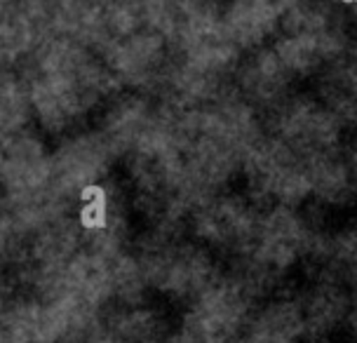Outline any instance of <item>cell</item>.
Returning a JSON list of instances; mask_svg holds the SVG:
<instances>
[{
	"label": "cell",
	"mask_w": 357,
	"mask_h": 343,
	"mask_svg": "<svg viewBox=\"0 0 357 343\" xmlns=\"http://www.w3.org/2000/svg\"><path fill=\"white\" fill-rule=\"evenodd\" d=\"M82 200H87V205L80 214V224L85 228H106V190L87 186L82 190Z\"/></svg>",
	"instance_id": "6da1fadb"
},
{
	"label": "cell",
	"mask_w": 357,
	"mask_h": 343,
	"mask_svg": "<svg viewBox=\"0 0 357 343\" xmlns=\"http://www.w3.org/2000/svg\"><path fill=\"white\" fill-rule=\"evenodd\" d=\"M343 3H357V0H343Z\"/></svg>",
	"instance_id": "7a4b0ae2"
}]
</instances>
